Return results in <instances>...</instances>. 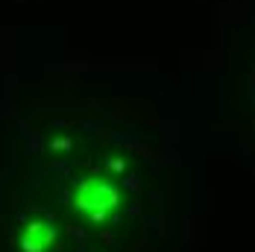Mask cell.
<instances>
[{"mask_svg": "<svg viewBox=\"0 0 255 252\" xmlns=\"http://www.w3.org/2000/svg\"><path fill=\"white\" fill-rule=\"evenodd\" d=\"M124 185H127L132 194H141V182H138V176H135V173H129V176L124 179Z\"/></svg>", "mask_w": 255, "mask_h": 252, "instance_id": "cell-3", "label": "cell"}, {"mask_svg": "<svg viewBox=\"0 0 255 252\" xmlns=\"http://www.w3.org/2000/svg\"><path fill=\"white\" fill-rule=\"evenodd\" d=\"M53 150H71V138H56L53 141Z\"/></svg>", "mask_w": 255, "mask_h": 252, "instance_id": "cell-5", "label": "cell"}, {"mask_svg": "<svg viewBox=\"0 0 255 252\" xmlns=\"http://www.w3.org/2000/svg\"><path fill=\"white\" fill-rule=\"evenodd\" d=\"M250 82H253V100H255V71H253V76H250Z\"/></svg>", "mask_w": 255, "mask_h": 252, "instance_id": "cell-7", "label": "cell"}, {"mask_svg": "<svg viewBox=\"0 0 255 252\" xmlns=\"http://www.w3.org/2000/svg\"><path fill=\"white\" fill-rule=\"evenodd\" d=\"M109 170H115V173H124V170H127L124 158H109Z\"/></svg>", "mask_w": 255, "mask_h": 252, "instance_id": "cell-4", "label": "cell"}, {"mask_svg": "<svg viewBox=\"0 0 255 252\" xmlns=\"http://www.w3.org/2000/svg\"><path fill=\"white\" fill-rule=\"evenodd\" d=\"M250 129H253V132H255V121H253V126H250Z\"/></svg>", "mask_w": 255, "mask_h": 252, "instance_id": "cell-8", "label": "cell"}, {"mask_svg": "<svg viewBox=\"0 0 255 252\" xmlns=\"http://www.w3.org/2000/svg\"><path fill=\"white\" fill-rule=\"evenodd\" d=\"M91 220H94V223H103V220H106V208H94Z\"/></svg>", "mask_w": 255, "mask_h": 252, "instance_id": "cell-6", "label": "cell"}, {"mask_svg": "<svg viewBox=\"0 0 255 252\" xmlns=\"http://www.w3.org/2000/svg\"><path fill=\"white\" fill-rule=\"evenodd\" d=\"M112 106H115V109H112L109 115H112V118H118V121H135V124H150V126H158V121H155L153 115H150L147 109L135 106V103H129V100H115Z\"/></svg>", "mask_w": 255, "mask_h": 252, "instance_id": "cell-1", "label": "cell"}, {"mask_svg": "<svg viewBox=\"0 0 255 252\" xmlns=\"http://www.w3.org/2000/svg\"><path fill=\"white\" fill-rule=\"evenodd\" d=\"M112 132H115L112 126L100 124L97 129H94V132H91V138H94V141H100V144H109V138H112Z\"/></svg>", "mask_w": 255, "mask_h": 252, "instance_id": "cell-2", "label": "cell"}]
</instances>
